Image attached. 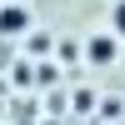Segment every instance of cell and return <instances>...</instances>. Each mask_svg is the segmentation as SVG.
<instances>
[{"mask_svg":"<svg viewBox=\"0 0 125 125\" xmlns=\"http://www.w3.org/2000/svg\"><path fill=\"white\" fill-rule=\"evenodd\" d=\"M20 30H30V10L5 5V10H0V35H20Z\"/></svg>","mask_w":125,"mask_h":125,"instance_id":"6da1fadb","label":"cell"},{"mask_svg":"<svg viewBox=\"0 0 125 125\" xmlns=\"http://www.w3.org/2000/svg\"><path fill=\"white\" fill-rule=\"evenodd\" d=\"M115 60V35H90V65H110Z\"/></svg>","mask_w":125,"mask_h":125,"instance_id":"7a4b0ae2","label":"cell"},{"mask_svg":"<svg viewBox=\"0 0 125 125\" xmlns=\"http://www.w3.org/2000/svg\"><path fill=\"white\" fill-rule=\"evenodd\" d=\"M110 30H115V35H125V0H115V5H110Z\"/></svg>","mask_w":125,"mask_h":125,"instance_id":"3957f363","label":"cell"}]
</instances>
